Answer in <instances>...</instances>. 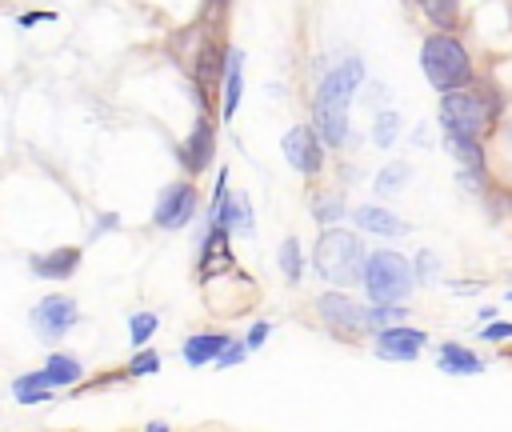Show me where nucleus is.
<instances>
[{"label": "nucleus", "mask_w": 512, "mask_h": 432, "mask_svg": "<svg viewBox=\"0 0 512 432\" xmlns=\"http://www.w3.org/2000/svg\"><path fill=\"white\" fill-rule=\"evenodd\" d=\"M420 8L432 20V28H440V32H452L460 24V0H420Z\"/></svg>", "instance_id": "obj_23"}, {"label": "nucleus", "mask_w": 512, "mask_h": 432, "mask_svg": "<svg viewBox=\"0 0 512 432\" xmlns=\"http://www.w3.org/2000/svg\"><path fill=\"white\" fill-rule=\"evenodd\" d=\"M420 72L436 92H452V88H464L476 80L472 52L452 32H432L420 44Z\"/></svg>", "instance_id": "obj_3"}, {"label": "nucleus", "mask_w": 512, "mask_h": 432, "mask_svg": "<svg viewBox=\"0 0 512 432\" xmlns=\"http://www.w3.org/2000/svg\"><path fill=\"white\" fill-rule=\"evenodd\" d=\"M312 216L328 228V224H336L340 216H344V196L340 192H316L312 196Z\"/></svg>", "instance_id": "obj_26"}, {"label": "nucleus", "mask_w": 512, "mask_h": 432, "mask_svg": "<svg viewBox=\"0 0 512 432\" xmlns=\"http://www.w3.org/2000/svg\"><path fill=\"white\" fill-rule=\"evenodd\" d=\"M428 344V336L420 328H404V324H388V328H376V340H372V352L380 360H416L420 348Z\"/></svg>", "instance_id": "obj_12"}, {"label": "nucleus", "mask_w": 512, "mask_h": 432, "mask_svg": "<svg viewBox=\"0 0 512 432\" xmlns=\"http://www.w3.org/2000/svg\"><path fill=\"white\" fill-rule=\"evenodd\" d=\"M212 152H216V120H212V112H200L196 128H192L188 140L176 148V160H180V168H184L188 176H200V172H208Z\"/></svg>", "instance_id": "obj_11"}, {"label": "nucleus", "mask_w": 512, "mask_h": 432, "mask_svg": "<svg viewBox=\"0 0 512 432\" xmlns=\"http://www.w3.org/2000/svg\"><path fill=\"white\" fill-rule=\"evenodd\" d=\"M240 92H244V52L228 48V64H224V100H220V120H232L240 108Z\"/></svg>", "instance_id": "obj_15"}, {"label": "nucleus", "mask_w": 512, "mask_h": 432, "mask_svg": "<svg viewBox=\"0 0 512 432\" xmlns=\"http://www.w3.org/2000/svg\"><path fill=\"white\" fill-rule=\"evenodd\" d=\"M436 360H440V368L444 372H452V376H476L484 364H480V356H472L468 348H460V344H440V352H436Z\"/></svg>", "instance_id": "obj_20"}, {"label": "nucleus", "mask_w": 512, "mask_h": 432, "mask_svg": "<svg viewBox=\"0 0 512 432\" xmlns=\"http://www.w3.org/2000/svg\"><path fill=\"white\" fill-rule=\"evenodd\" d=\"M40 20H52V12H24V16H20V28H28V24H40Z\"/></svg>", "instance_id": "obj_35"}, {"label": "nucleus", "mask_w": 512, "mask_h": 432, "mask_svg": "<svg viewBox=\"0 0 512 432\" xmlns=\"http://www.w3.org/2000/svg\"><path fill=\"white\" fill-rule=\"evenodd\" d=\"M316 312H320L324 328L336 332L340 340L368 336V308L356 296H348V292H324V296H316Z\"/></svg>", "instance_id": "obj_7"}, {"label": "nucleus", "mask_w": 512, "mask_h": 432, "mask_svg": "<svg viewBox=\"0 0 512 432\" xmlns=\"http://www.w3.org/2000/svg\"><path fill=\"white\" fill-rule=\"evenodd\" d=\"M44 372H48V384H52V388H72V384L84 376L80 360H72V356H64V352H52V356L44 360Z\"/></svg>", "instance_id": "obj_21"}, {"label": "nucleus", "mask_w": 512, "mask_h": 432, "mask_svg": "<svg viewBox=\"0 0 512 432\" xmlns=\"http://www.w3.org/2000/svg\"><path fill=\"white\" fill-rule=\"evenodd\" d=\"M500 92L492 84H464L440 96V124L452 136H472V140H488L496 132L500 120Z\"/></svg>", "instance_id": "obj_2"}, {"label": "nucleus", "mask_w": 512, "mask_h": 432, "mask_svg": "<svg viewBox=\"0 0 512 432\" xmlns=\"http://www.w3.org/2000/svg\"><path fill=\"white\" fill-rule=\"evenodd\" d=\"M484 340H512V324H504V320H488L484 324Z\"/></svg>", "instance_id": "obj_32"}, {"label": "nucleus", "mask_w": 512, "mask_h": 432, "mask_svg": "<svg viewBox=\"0 0 512 432\" xmlns=\"http://www.w3.org/2000/svg\"><path fill=\"white\" fill-rule=\"evenodd\" d=\"M264 340H268V324L260 320V324H252V328H248V340H244V344H248V348H260Z\"/></svg>", "instance_id": "obj_34"}, {"label": "nucleus", "mask_w": 512, "mask_h": 432, "mask_svg": "<svg viewBox=\"0 0 512 432\" xmlns=\"http://www.w3.org/2000/svg\"><path fill=\"white\" fill-rule=\"evenodd\" d=\"M404 316H408L404 304H372V308H368V332L388 328V324H404Z\"/></svg>", "instance_id": "obj_27"}, {"label": "nucleus", "mask_w": 512, "mask_h": 432, "mask_svg": "<svg viewBox=\"0 0 512 432\" xmlns=\"http://www.w3.org/2000/svg\"><path fill=\"white\" fill-rule=\"evenodd\" d=\"M364 84V64L360 60H344L340 68H332L312 100V128L328 148H344L348 144V108L356 88Z\"/></svg>", "instance_id": "obj_1"}, {"label": "nucleus", "mask_w": 512, "mask_h": 432, "mask_svg": "<svg viewBox=\"0 0 512 432\" xmlns=\"http://www.w3.org/2000/svg\"><path fill=\"white\" fill-rule=\"evenodd\" d=\"M280 148H284V156H288V164L300 172V176H320L324 172V140L316 136V128L312 124H296V128H288L284 132V140H280Z\"/></svg>", "instance_id": "obj_8"}, {"label": "nucleus", "mask_w": 512, "mask_h": 432, "mask_svg": "<svg viewBox=\"0 0 512 432\" xmlns=\"http://www.w3.org/2000/svg\"><path fill=\"white\" fill-rule=\"evenodd\" d=\"M396 132H400V116H396V112H380V116H376V128H372V140H376L380 148H388V144L396 140Z\"/></svg>", "instance_id": "obj_30"}, {"label": "nucleus", "mask_w": 512, "mask_h": 432, "mask_svg": "<svg viewBox=\"0 0 512 432\" xmlns=\"http://www.w3.org/2000/svg\"><path fill=\"white\" fill-rule=\"evenodd\" d=\"M196 208H200L196 184H192V180H176V184H168V188L160 192V200H156V208H152V220H156L160 228H184V224L196 216Z\"/></svg>", "instance_id": "obj_10"}, {"label": "nucleus", "mask_w": 512, "mask_h": 432, "mask_svg": "<svg viewBox=\"0 0 512 432\" xmlns=\"http://www.w3.org/2000/svg\"><path fill=\"white\" fill-rule=\"evenodd\" d=\"M444 136H448V148H452L456 164L464 168V176L484 180V148H480V140H472V136H452V132H444Z\"/></svg>", "instance_id": "obj_18"}, {"label": "nucleus", "mask_w": 512, "mask_h": 432, "mask_svg": "<svg viewBox=\"0 0 512 432\" xmlns=\"http://www.w3.org/2000/svg\"><path fill=\"white\" fill-rule=\"evenodd\" d=\"M352 216H356V224H360L364 232H376V236H404V224H400V220H396L388 208L364 204V208H356Z\"/></svg>", "instance_id": "obj_19"}, {"label": "nucleus", "mask_w": 512, "mask_h": 432, "mask_svg": "<svg viewBox=\"0 0 512 432\" xmlns=\"http://www.w3.org/2000/svg\"><path fill=\"white\" fill-rule=\"evenodd\" d=\"M244 352H248V344H236V340H228V344H224V352H220L212 364H216V368H232V364H240V360H244Z\"/></svg>", "instance_id": "obj_31"}, {"label": "nucleus", "mask_w": 512, "mask_h": 432, "mask_svg": "<svg viewBox=\"0 0 512 432\" xmlns=\"http://www.w3.org/2000/svg\"><path fill=\"white\" fill-rule=\"evenodd\" d=\"M216 220H220L228 232H236V236H252V232H256V224H252V204H248L244 192H228Z\"/></svg>", "instance_id": "obj_16"}, {"label": "nucleus", "mask_w": 512, "mask_h": 432, "mask_svg": "<svg viewBox=\"0 0 512 432\" xmlns=\"http://www.w3.org/2000/svg\"><path fill=\"white\" fill-rule=\"evenodd\" d=\"M184 64H188V76H192V88H196L200 108L212 112V100L220 92L224 64H228V44L220 40V24H208V28L200 24V44H196V52Z\"/></svg>", "instance_id": "obj_6"}, {"label": "nucleus", "mask_w": 512, "mask_h": 432, "mask_svg": "<svg viewBox=\"0 0 512 432\" xmlns=\"http://www.w3.org/2000/svg\"><path fill=\"white\" fill-rule=\"evenodd\" d=\"M360 284L368 292V304H404V296L416 288V272L400 252L376 248L364 256Z\"/></svg>", "instance_id": "obj_5"}, {"label": "nucleus", "mask_w": 512, "mask_h": 432, "mask_svg": "<svg viewBox=\"0 0 512 432\" xmlns=\"http://www.w3.org/2000/svg\"><path fill=\"white\" fill-rule=\"evenodd\" d=\"M12 396H16L20 404H44V400L52 396V384H48V372L40 368V372H28V376H20V380L12 384Z\"/></svg>", "instance_id": "obj_22"}, {"label": "nucleus", "mask_w": 512, "mask_h": 432, "mask_svg": "<svg viewBox=\"0 0 512 432\" xmlns=\"http://www.w3.org/2000/svg\"><path fill=\"white\" fill-rule=\"evenodd\" d=\"M508 300H512V296H508Z\"/></svg>", "instance_id": "obj_36"}, {"label": "nucleus", "mask_w": 512, "mask_h": 432, "mask_svg": "<svg viewBox=\"0 0 512 432\" xmlns=\"http://www.w3.org/2000/svg\"><path fill=\"white\" fill-rule=\"evenodd\" d=\"M364 244L356 232L348 228H324L320 240H316V252H312V268L324 284H360V272H364Z\"/></svg>", "instance_id": "obj_4"}, {"label": "nucleus", "mask_w": 512, "mask_h": 432, "mask_svg": "<svg viewBox=\"0 0 512 432\" xmlns=\"http://www.w3.org/2000/svg\"><path fill=\"white\" fill-rule=\"evenodd\" d=\"M76 320H80V308H76L72 296H44V300L32 308V328H36V336L48 340V344H56L60 336H68V332L76 328Z\"/></svg>", "instance_id": "obj_9"}, {"label": "nucleus", "mask_w": 512, "mask_h": 432, "mask_svg": "<svg viewBox=\"0 0 512 432\" xmlns=\"http://www.w3.org/2000/svg\"><path fill=\"white\" fill-rule=\"evenodd\" d=\"M156 368H160V356H156L152 348H144V344H140V348H136V356H132V360H128V368H124V376H152Z\"/></svg>", "instance_id": "obj_29"}, {"label": "nucleus", "mask_w": 512, "mask_h": 432, "mask_svg": "<svg viewBox=\"0 0 512 432\" xmlns=\"http://www.w3.org/2000/svg\"><path fill=\"white\" fill-rule=\"evenodd\" d=\"M228 4H232V0H204V20H208V24H220L224 12H228Z\"/></svg>", "instance_id": "obj_33"}, {"label": "nucleus", "mask_w": 512, "mask_h": 432, "mask_svg": "<svg viewBox=\"0 0 512 432\" xmlns=\"http://www.w3.org/2000/svg\"><path fill=\"white\" fill-rule=\"evenodd\" d=\"M80 248H52V252H36L32 260H28V268H32V276H40V280H68L76 268H80Z\"/></svg>", "instance_id": "obj_14"}, {"label": "nucleus", "mask_w": 512, "mask_h": 432, "mask_svg": "<svg viewBox=\"0 0 512 432\" xmlns=\"http://www.w3.org/2000/svg\"><path fill=\"white\" fill-rule=\"evenodd\" d=\"M228 236H232V232H228L220 220H208V232H204V244H200V264H196L200 280H212V276H220L224 268H232Z\"/></svg>", "instance_id": "obj_13"}, {"label": "nucleus", "mask_w": 512, "mask_h": 432, "mask_svg": "<svg viewBox=\"0 0 512 432\" xmlns=\"http://www.w3.org/2000/svg\"><path fill=\"white\" fill-rule=\"evenodd\" d=\"M156 316L152 312H136L132 320H128V336H132V348H140V344H148L152 340V332H156Z\"/></svg>", "instance_id": "obj_28"}, {"label": "nucleus", "mask_w": 512, "mask_h": 432, "mask_svg": "<svg viewBox=\"0 0 512 432\" xmlns=\"http://www.w3.org/2000/svg\"><path fill=\"white\" fill-rule=\"evenodd\" d=\"M280 272H284L288 284H300V276H304V252H300V240L296 236H288L280 244Z\"/></svg>", "instance_id": "obj_25"}, {"label": "nucleus", "mask_w": 512, "mask_h": 432, "mask_svg": "<svg viewBox=\"0 0 512 432\" xmlns=\"http://www.w3.org/2000/svg\"><path fill=\"white\" fill-rule=\"evenodd\" d=\"M228 340H232L228 332H196V336H188V340H184V360H188L192 368H200V364L216 360V356L224 352V344H228Z\"/></svg>", "instance_id": "obj_17"}, {"label": "nucleus", "mask_w": 512, "mask_h": 432, "mask_svg": "<svg viewBox=\"0 0 512 432\" xmlns=\"http://www.w3.org/2000/svg\"><path fill=\"white\" fill-rule=\"evenodd\" d=\"M408 176H412V164L392 160L388 168H380V176H376V192H380V196H396V192L408 184Z\"/></svg>", "instance_id": "obj_24"}]
</instances>
